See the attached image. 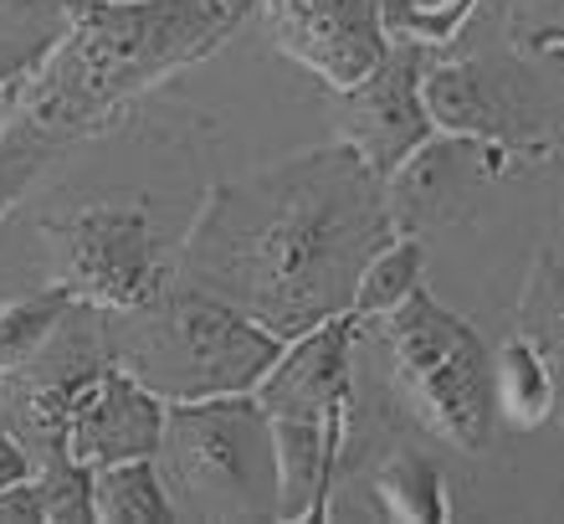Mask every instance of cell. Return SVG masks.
Returning a JSON list of instances; mask_svg holds the SVG:
<instances>
[{
	"label": "cell",
	"mask_w": 564,
	"mask_h": 524,
	"mask_svg": "<svg viewBox=\"0 0 564 524\" xmlns=\"http://www.w3.org/2000/svg\"><path fill=\"white\" fill-rule=\"evenodd\" d=\"M390 232L386 180L339 139L206 191L175 278L237 303L278 340H297L349 309L359 268Z\"/></svg>",
	"instance_id": "obj_1"
},
{
	"label": "cell",
	"mask_w": 564,
	"mask_h": 524,
	"mask_svg": "<svg viewBox=\"0 0 564 524\" xmlns=\"http://www.w3.org/2000/svg\"><path fill=\"white\" fill-rule=\"evenodd\" d=\"M257 0H62L67 26L11 83L15 114L42 135H104L129 104L216 57Z\"/></svg>",
	"instance_id": "obj_2"
},
{
	"label": "cell",
	"mask_w": 564,
	"mask_h": 524,
	"mask_svg": "<svg viewBox=\"0 0 564 524\" xmlns=\"http://www.w3.org/2000/svg\"><path fill=\"white\" fill-rule=\"evenodd\" d=\"M108 360L144 381L164 402H200V396H237L257 391L288 340L262 330L237 303L206 288L170 278L149 303L104 314Z\"/></svg>",
	"instance_id": "obj_3"
},
{
	"label": "cell",
	"mask_w": 564,
	"mask_h": 524,
	"mask_svg": "<svg viewBox=\"0 0 564 524\" xmlns=\"http://www.w3.org/2000/svg\"><path fill=\"white\" fill-rule=\"evenodd\" d=\"M359 314L339 309L324 324L303 330L282 345L272 371L257 381V402L272 421L278 448V520L318 524L328 520V499L339 479V452L349 437V355H355Z\"/></svg>",
	"instance_id": "obj_4"
},
{
	"label": "cell",
	"mask_w": 564,
	"mask_h": 524,
	"mask_svg": "<svg viewBox=\"0 0 564 524\" xmlns=\"http://www.w3.org/2000/svg\"><path fill=\"white\" fill-rule=\"evenodd\" d=\"M154 468L175 520L268 524L278 520V448L252 391L164 402Z\"/></svg>",
	"instance_id": "obj_5"
},
{
	"label": "cell",
	"mask_w": 564,
	"mask_h": 524,
	"mask_svg": "<svg viewBox=\"0 0 564 524\" xmlns=\"http://www.w3.org/2000/svg\"><path fill=\"white\" fill-rule=\"evenodd\" d=\"M380 324H386L395 386H401L405 406L421 417V427L457 452L488 448L492 421H498L488 340L446 303L431 299L426 284L401 309H390Z\"/></svg>",
	"instance_id": "obj_6"
},
{
	"label": "cell",
	"mask_w": 564,
	"mask_h": 524,
	"mask_svg": "<svg viewBox=\"0 0 564 524\" xmlns=\"http://www.w3.org/2000/svg\"><path fill=\"white\" fill-rule=\"evenodd\" d=\"M42 237L57 247V284L104 314L139 309L175 278V253L144 206H77L73 216L46 222Z\"/></svg>",
	"instance_id": "obj_7"
},
{
	"label": "cell",
	"mask_w": 564,
	"mask_h": 524,
	"mask_svg": "<svg viewBox=\"0 0 564 524\" xmlns=\"http://www.w3.org/2000/svg\"><path fill=\"white\" fill-rule=\"evenodd\" d=\"M104 365H108L104 309L77 299L67 309V319L57 324V334L26 365L0 375V427L21 442V452L31 458V473L73 458L67 452L73 406Z\"/></svg>",
	"instance_id": "obj_8"
},
{
	"label": "cell",
	"mask_w": 564,
	"mask_h": 524,
	"mask_svg": "<svg viewBox=\"0 0 564 524\" xmlns=\"http://www.w3.org/2000/svg\"><path fill=\"white\" fill-rule=\"evenodd\" d=\"M431 57H436L431 46L390 36V46L380 52V62H375L370 73L334 93L344 145H355L359 160L380 180L395 175V165L411 160L436 135V124L426 114V98H421V73H426Z\"/></svg>",
	"instance_id": "obj_9"
},
{
	"label": "cell",
	"mask_w": 564,
	"mask_h": 524,
	"mask_svg": "<svg viewBox=\"0 0 564 524\" xmlns=\"http://www.w3.org/2000/svg\"><path fill=\"white\" fill-rule=\"evenodd\" d=\"M282 57L308 67L324 88H349L390 46L386 0H257Z\"/></svg>",
	"instance_id": "obj_10"
},
{
	"label": "cell",
	"mask_w": 564,
	"mask_h": 524,
	"mask_svg": "<svg viewBox=\"0 0 564 524\" xmlns=\"http://www.w3.org/2000/svg\"><path fill=\"white\" fill-rule=\"evenodd\" d=\"M160 432H164V396H154L144 381H134L123 365L108 360L73 406L67 452L83 468H108L123 463V458H154Z\"/></svg>",
	"instance_id": "obj_11"
},
{
	"label": "cell",
	"mask_w": 564,
	"mask_h": 524,
	"mask_svg": "<svg viewBox=\"0 0 564 524\" xmlns=\"http://www.w3.org/2000/svg\"><path fill=\"white\" fill-rule=\"evenodd\" d=\"M421 98H426V114L436 124V135H462V139H492V145H508L519 154H544L539 139H523L519 114L508 108V98L492 88V77L477 67V62H426L421 73Z\"/></svg>",
	"instance_id": "obj_12"
},
{
	"label": "cell",
	"mask_w": 564,
	"mask_h": 524,
	"mask_svg": "<svg viewBox=\"0 0 564 524\" xmlns=\"http://www.w3.org/2000/svg\"><path fill=\"white\" fill-rule=\"evenodd\" d=\"M492 402H498V417H503L508 427H519V432H534V427L550 421L554 371L523 334H513V340L492 355Z\"/></svg>",
	"instance_id": "obj_13"
},
{
	"label": "cell",
	"mask_w": 564,
	"mask_h": 524,
	"mask_svg": "<svg viewBox=\"0 0 564 524\" xmlns=\"http://www.w3.org/2000/svg\"><path fill=\"white\" fill-rule=\"evenodd\" d=\"M170 494L160 483L154 458L93 468V524H170Z\"/></svg>",
	"instance_id": "obj_14"
},
{
	"label": "cell",
	"mask_w": 564,
	"mask_h": 524,
	"mask_svg": "<svg viewBox=\"0 0 564 524\" xmlns=\"http://www.w3.org/2000/svg\"><path fill=\"white\" fill-rule=\"evenodd\" d=\"M421 263H426V253H421L416 232H390L370 253V263L359 268L355 299H349L359 324H375V319H386L390 309H401L421 288Z\"/></svg>",
	"instance_id": "obj_15"
},
{
	"label": "cell",
	"mask_w": 564,
	"mask_h": 524,
	"mask_svg": "<svg viewBox=\"0 0 564 524\" xmlns=\"http://www.w3.org/2000/svg\"><path fill=\"white\" fill-rule=\"evenodd\" d=\"M370 494L380 504V514L395 524H446L452 520V499H446L442 473L426 458L411 452H390L386 463L375 468Z\"/></svg>",
	"instance_id": "obj_16"
},
{
	"label": "cell",
	"mask_w": 564,
	"mask_h": 524,
	"mask_svg": "<svg viewBox=\"0 0 564 524\" xmlns=\"http://www.w3.org/2000/svg\"><path fill=\"white\" fill-rule=\"evenodd\" d=\"M519 334L550 360L554 381L564 375V263L554 253H539L529 268V288L519 299Z\"/></svg>",
	"instance_id": "obj_17"
},
{
	"label": "cell",
	"mask_w": 564,
	"mask_h": 524,
	"mask_svg": "<svg viewBox=\"0 0 564 524\" xmlns=\"http://www.w3.org/2000/svg\"><path fill=\"white\" fill-rule=\"evenodd\" d=\"M73 288L67 284H52V288H36V293H21L0 309V375L26 365L36 350L57 334V324L67 319L73 309Z\"/></svg>",
	"instance_id": "obj_18"
},
{
	"label": "cell",
	"mask_w": 564,
	"mask_h": 524,
	"mask_svg": "<svg viewBox=\"0 0 564 524\" xmlns=\"http://www.w3.org/2000/svg\"><path fill=\"white\" fill-rule=\"evenodd\" d=\"M62 150H67L62 139L42 135L36 124H26L21 114H11V124L0 129V222L11 216V206L31 191V180L42 175Z\"/></svg>",
	"instance_id": "obj_19"
},
{
	"label": "cell",
	"mask_w": 564,
	"mask_h": 524,
	"mask_svg": "<svg viewBox=\"0 0 564 524\" xmlns=\"http://www.w3.org/2000/svg\"><path fill=\"white\" fill-rule=\"evenodd\" d=\"M477 0H386V31L401 42H421L431 52L457 42Z\"/></svg>",
	"instance_id": "obj_20"
},
{
	"label": "cell",
	"mask_w": 564,
	"mask_h": 524,
	"mask_svg": "<svg viewBox=\"0 0 564 524\" xmlns=\"http://www.w3.org/2000/svg\"><path fill=\"white\" fill-rule=\"evenodd\" d=\"M42 489V524H93V468L77 458L36 468Z\"/></svg>",
	"instance_id": "obj_21"
},
{
	"label": "cell",
	"mask_w": 564,
	"mask_h": 524,
	"mask_svg": "<svg viewBox=\"0 0 564 524\" xmlns=\"http://www.w3.org/2000/svg\"><path fill=\"white\" fill-rule=\"evenodd\" d=\"M0 524H42V489H36V473L0 489Z\"/></svg>",
	"instance_id": "obj_22"
},
{
	"label": "cell",
	"mask_w": 564,
	"mask_h": 524,
	"mask_svg": "<svg viewBox=\"0 0 564 524\" xmlns=\"http://www.w3.org/2000/svg\"><path fill=\"white\" fill-rule=\"evenodd\" d=\"M513 46L529 52V57H564V15H554L544 26H519L513 31Z\"/></svg>",
	"instance_id": "obj_23"
},
{
	"label": "cell",
	"mask_w": 564,
	"mask_h": 524,
	"mask_svg": "<svg viewBox=\"0 0 564 524\" xmlns=\"http://www.w3.org/2000/svg\"><path fill=\"white\" fill-rule=\"evenodd\" d=\"M15 479H31V458L21 452V442H15L6 427H0V489Z\"/></svg>",
	"instance_id": "obj_24"
},
{
	"label": "cell",
	"mask_w": 564,
	"mask_h": 524,
	"mask_svg": "<svg viewBox=\"0 0 564 524\" xmlns=\"http://www.w3.org/2000/svg\"><path fill=\"white\" fill-rule=\"evenodd\" d=\"M42 46H46V36H36L31 46H21V52H11V57H0V88H11L15 77H21L31 62H36V52H42Z\"/></svg>",
	"instance_id": "obj_25"
},
{
	"label": "cell",
	"mask_w": 564,
	"mask_h": 524,
	"mask_svg": "<svg viewBox=\"0 0 564 524\" xmlns=\"http://www.w3.org/2000/svg\"><path fill=\"white\" fill-rule=\"evenodd\" d=\"M46 6H62V0H46Z\"/></svg>",
	"instance_id": "obj_26"
}]
</instances>
